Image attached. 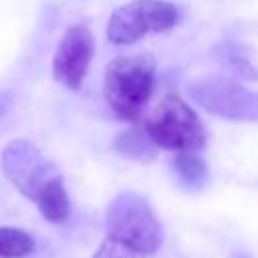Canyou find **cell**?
Wrapping results in <instances>:
<instances>
[{
    "label": "cell",
    "mask_w": 258,
    "mask_h": 258,
    "mask_svg": "<svg viewBox=\"0 0 258 258\" xmlns=\"http://www.w3.org/2000/svg\"><path fill=\"white\" fill-rule=\"evenodd\" d=\"M34 248V240L28 232L0 226V258H22L30 254Z\"/></svg>",
    "instance_id": "7c38bea8"
},
{
    "label": "cell",
    "mask_w": 258,
    "mask_h": 258,
    "mask_svg": "<svg viewBox=\"0 0 258 258\" xmlns=\"http://www.w3.org/2000/svg\"><path fill=\"white\" fill-rule=\"evenodd\" d=\"M175 24V4L167 0H133L111 14L107 38L113 44H131L149 32H167Z\"/></svg>",
    "instance_id": "5b68a950"
},
{
    "label": "cell",
    "mask_w": 258,
    "mask_h": 258,
    "mask_svg": "<svg viewBox=\"0 0 258 258\" xmlns=\"http://www.w3.org/2000/svg\"><path fill=\"white\" fill-rule=\"evenodd\" d=\"M107 236L131 246L143 256H151L163 242V230L149 202L135 191L117 194L105 214Z\"/></svg>",
    "instance_id": "7a4b0ae2"
},
{
    "label": "cell",
    "mask_w": 258,
    "mask_h": 258,
    "mask_svg": "<svg viewBox=\"0 0 258 258\" xmlns=\"http://www.w3.org/2000/svg\"><path fill=\"white\" fill-rule=\"evenodd\" d=\"M113 149L127 157V159H135V161H151L157 155V145L149 139V135L145 133V129H127L123 133L117 135V139L113 141Z\"/></svg>",
    "instance_id": "30bf717a"
},
{
    "label": "cell",
    "mask_w": 258,
    "mask_h": 258,
    "mask_svg": "<svg viewBox=\"0 0 258 258\" xmlns=\"http://www.w3.org/2000/svg\"><path fill=\"white\" fill-rule=\"evenodd\" d=\"M2 171L6 179L28 200L36 196L56 177L60 171L26 139H14L2 149Z\"/></svg>",
    "instance_id": "8992f818"
},
{
    "label": "cell",
    "mask_w": 258,
    "mask_h": 258,
    "mask_svg": "<svg viewBox=\"0 0 258 258\" xmlns=\"http://www.w3.org/2000/svg\"><path fill=\"white\" fill-rule=\"evenodd\" d=\"M93 258H145V256L141 252L133 250L131 246H127V244L107 236L101 242V246H99V250L95 252Z\"/></svg>",
    "instance_id": "4fadbf2b"
},
{
    "label": "cell",
    "mask_w": 258,
    "mask_h": 258,
    "mask_svg": "<svg viewBox=\"0 0 258 258\" xmlns=\"http://www.w3.org/2000/svg\"><path fill=\"white\" fill-rule=\"evenodd\" d=\"M230 258H250L248 254H244V252H232L230 254Z\"/></svg>",
    "instance_id": "9a60e30c"
},
{
    "label": "cell",
    "mask_w": 258,
    "mask_h": 258,
    "mask_svg": "<svg viewBox=\"0 0 258 258\" xmlns=\"http://www.w3.org/2000/svg\"><path fill=\"white\" fill-rule=\"evenodd\" d=\"M155 60L151 54H123L105 69L103 93L109 109L123 121H137L151 97Z\"/></svg>",
    "instance_id": "6da1fadb"
},
{
    "label": "cell",
    "mask_w": 258,
    "mask_h": 258,
    "mask_svg": "<svg viewBox=\"0 0 258 258\" xmlns=\"http://www.w3.org/2000/svg\"><path fill=\"white\" fill-rule=\"evenodd\" d=\"M216 58L224 67L236 71L238 75H244L250 81L256 79V75H254L256 69H254V62H252V52L246 50L244 46H240L236 42H220L216 46Z\"/></svg>",
    "instance_id": "8fae6325"
},
{
    "label": "cell",
    "mask_w": 258,
    "mask_h": 258,
    "mask_svg": "<svg viewBox=\"0 0 258 258\" xmlns=\"http://www.w3.org/2000/svg\"><path fill=\"white\" fill-rule=\"evenodd\" d=\"M93 48H95V40L87 26L83 24L69 26L52 58L54 79L69 89H79L89 71Z\"/></svg>",
    "instance_id": "52a82bcc"
},
{
    "label": "cell",
    "mask_w": 258,
    "mask_h": 258,
    "mask_svg": "<svg viewBox=\"0 0 258 258\" xmlns=\"http://www.w3.org/2000/svg\"><path fill=\"white\" fill-rule=\"evenodd\" d=\"M149 139L169 151H200L206 145V129L198 113L177 95L163 97L145 119Z\"/></svg>",
    "instance_id": "3957f363"
},
{
    "label": "cell",
    "mask_w": 258,
    "mask_h": 258,
    "mask_svg": "<svg viewBox=\"0 0 258 258\" xmlns=\"http://www.w3.org/2000/svg\"><path fill=\"white\" fill-rule=\"evenodd\" d=\"M187 97L212 115L230 121H256V93L226 75H210L187 83Z\"/></svg>",
    "instance_id": "277c9868"
},
{
    "label": "cell",
    "mask_w": 258,
    "mask_h": 258,
    "mask_svg": "<svg viewBox=\"0 0 258 258\" xmlns=\"http://www.w3.org/2000/svg\"><path fill=\"white\" fill-rule=\"evenodd\" d=\"M171 169L179 181V185L187 191H198L206 187L210 179V169L206 161L191 151H177L171 157Z\"/></svg>",
    "instance_id": "ba28073f"
},
{
    "label": "cell",
    "mask_w": 258,
    "mask_h": 258,
    "mask_svg": "<svg viewBox=\"0 0 258 258\" xmlns=\"http://www.w3.org/2000/svg\"><path fill=\"white\" fill-rule=\"evenodd\" d=\"M38 212L42 214V218L50 224H64L69 220L71 214V202L64 189V181L62 177H56L54 181H50L34 200Z\"/></svg>",
    "instance_id": "9c48e42d"
},
{
    "label": "cell",
    "mask_w": 258,
    "mask_h": 258,
    "mask_svg": "<svg viewBox=\"0 0 258 258\" xmlns=\"http://www.w3.org/2000/svg\"><path fill=\"white\" fill-rule=\"evenodd\" d=\"M10 105H12V93L10 91H0V117L8 111Z\"/></svg>",
    "instance_id": "5bb4252c"
}]
</instances>
